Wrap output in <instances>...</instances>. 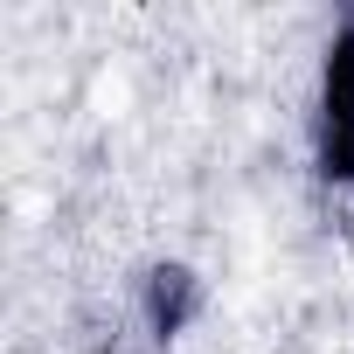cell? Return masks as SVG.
<instances>
[{"instance_id":"obj_1","label":"cell","mask_w":354,"mask_h":354,"mask_svg":"<svg viewBox=\"0 0 354 354\" xmlns=\"http://www.w3.org/2000/svg\"><path fill=\"white\" fill-rule=\"evenodd\" d=\"M319 174L354 181V21L326 56V111H319Z\"/></svg>"}]
</instances>
